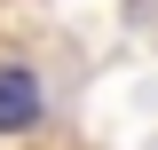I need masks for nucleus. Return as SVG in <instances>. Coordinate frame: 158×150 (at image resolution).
I'll return each instance as SVG.
<instances>
[{
	"label": "nucleus",
	"mask_w": 158,
	"mask_h": 150,
	"mask_svg": "<svg viewBox=\"0 0 158 150\" xmlns=\"http://www.w3.org/2000/svg\"><path fill=\"white\" fill-rule=\"evenodd\" d=\"M40 119V79L24 63H0V134H24Z\"/></svg>",
	"instance_id": "1"
},
{
	"label": "nucleus",
	"mask_w": 158,
	"mask_h": 150,
	"mask_svg": "<svg viewBox=\"0 0 158 150\" xmlns=\"http://www.w3.org/2000/svg\"><path fill=\"white\" fill-rule=\"evenodd\" d=\"M150 150H158V142H150Z\"/></svg>",
	"instance_id": "2"
}]
</instances>
